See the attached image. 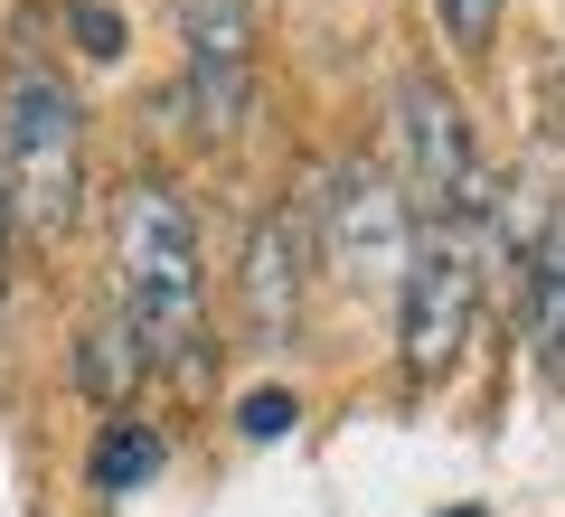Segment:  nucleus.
<instances>
[{
    "mask_svg": "<svg viewBox=\"0 0 565 517\" xmlns=\"http://www.w3.org/2000/svg\"><path fill=\"white\" fill-rule=\"evenodd\" d=\"M292 414H302V405L282 396V386H255V396L236 405V433L245 442H282V433H292Z\"/></svg>",
    "mask_w": 565,
    "mask_h": 517,
    "instance_id": "nucleus-12",
    "label": "nucleus"
},
{
    "mask_svg": "<svg viewBox=\"0 0 565 517\" xmlns=\"http://www.w3.org/2000/svg\"><path fill=\"white\" fill-rule=\"evenodd\" d=\"M311 198H282L274 217H255L236 263V292H245V338L255 348H292L302 338V301H311Z\"/></svg>",
    "mask_w": 565,
    "mask_h": 517,
    "instance_id": "nucleus-7",
    "label": "nucleus"
},
{
    "mask_svg": "<svg viewBox=\"0 0 565 517\" xmlns=\"http://www.w3.org/2000/svg\"><path fill=\"white\" fill-rule=\"evenodd\" d=\"M141 377H151V358H141L132 320H122V311H95V320L76 330V386H85V405H95V414H132Z\"/></svg>",
    "mask_w": 565,
    "mask_h": 517,
    "instance_id": "nucleus-8",
    "label": "nucleus"
},
{
    "mask_svg": "<svg viewBox=\"0 0 565 517\" xmlns=\"http://www.w3.org/2000/svg\"><path fill=\"white\" fill-rule=\"evenodd\" d=\"M434 10H444V39L462 47V57H481V47L500 39V10H509V0H434Z\"/></svg>",
    "mask_w": 565,
    "mask_h": 517,
    "instance_id": "nucleus-11",
    "label": "nucleus"
},
{
    "mask_svg": "<svg viewBox=\"0 0 565 517\" xmlns=\"http://www.w3.org/2000/svg\"><path fill=\"white\" fill-rule=\"evenodd\" d=\"M452 517H481V508H452Z\"/></svg>",
    "mask_w": 565,
    "mask_h": 517,
    "instance_id": "nucleus-15",
    "label": "nucleus"
},
{
    "mask_svg": "<svg viewBox=\"0 0 565 517\" xmlns=\"http://www.w3.org/2000/svg\"><path fill=\"white\" fill-rule=\"evenodd\" d=\"M0 189H10V217L39 245H66L85 217V114L66 95L57 66L20 57L0 85Z\"/></svg>",
    "mask_w": 565,
    "mask_h": 517,
    "instance_id": "nucleus-2",
    "label": "nucleus"
},
{
    "mask_svg": "<svg viewBox=\"0 0 565 517\" xmlns=\"http://www.w3.org/2000/svg\"><path fill=\"white\" fill-rule=\"evenodd\" d=\"M151 471H161V433L132 423V414H104V433H95V489L122 498V489H141Z\"/></svg>",
    "mask_w": 565,
    "mask_h": 517,
    "instance_id": "nucleus-10",
    "label": "nucleus"
},
{
    "mask_svg": "<svg viewBox=\"0 0 565 517\" xmlns=\"http://www.w3.org/2000/svg\"><path fill=\"white\" fill-rule=\"evenodd\" d=\"M405 245H415V217L377 160H340L311 180V255L321 263H340L349 282H396Z\"/></svg>",
    "mask_w": 565,
    "mask_h": 517,
    "instance_id": "nucleus-6",
    "label": "nucleus"
},
{
    "mask_svg": "<svg viewBox=\"0 0 565 517\" xmlns=\"http://www.w3.org/2000/svg\"><path fill=\"white\" fill-rule=\"evenodd\" d=\"M471 320H481V236L462 226H415L396 273V358L405 377H452L471 348Z\"/></svg>",
    "mask_w": 565,
    "mask_h": 517,
    "instance_id": "nucleus-4",
    "label": "nucleus"
},
{
    "mask_svg": "<svg viewBox=\"0 0 565 517\" xmlns=\"http://www.w3.org/2000/svg\"><path fill=\"white\" fill-rule=\"evenodd\" d=\"M527 358H537L546 386H565V226L527 263Z\"/></svg>",
    "mask_w": 565,
    "mask_h": 517,
    "instance_id": "nucleus-9",
    "label": "nucleus"
},
{
    "mask_svg": "<svg viewBox=\"0 0 565 517\" xmlns=\"http://www.w3.org/2000/svg\"><path fill=\"white\" fill-rule=\"evenodd\" d=\"M66 10H76V29H85V57H122V20H114V10H95V0H66Z\"/></svg>",
    "mask_w": 565,
    "mask_h": 517,
    "instance_id": "nucleus-13",
    "label": "nucleus"
},
{
    "mask_svg": "<svg viewBox=\"0 0 565 517\" xmlns=\"http://www.w3.org/2000/svg\"><path fill=\"white\" fill-rule=\"evenodd\" d=\"M180 20V104L207 151L245 132L255 114V0H170Z\"/></svg>",
    "mask_w": 565,
    "mask_h": 517,
    "instance_id": "nucleus-5",
    "label": "nucleus"
},
{
    "mask_svg": "<svg viewBox=\"0 0 565 517\" xmlns=\"http://www.w3.org/2000/svg\"><path fill=\"white\" fill-rule=\"evenodd\" d=\"M396 189L415 226H462V236L490 226V160L471 141V114L424 66L396 76Z\"/></svg>",
    "mask_w": 565,
    "mask_h": 517,
    "instance_id": "nucleus-3",
    "label": "nucleus"
},
{
    "mask_svg": "<svg viewBox=\"0 0 565 517\" xmlns=\"http://www.w3.org/2000/svg\"><path fill=\"white\" fill-rule=\"evenodd\" d=\"M114 311L132 320L151 367H170L180 386H207V367H217V348H207V255H199V217L170 180H132L114 198Z\"/></svg>",
    "mask_w": 565,
    "mask_h": 517,
    "instance_id": "nucleus-1",
    "label": "nucleus"
},
{
    "mask_svg": "<svg viewBox=\"0 0 565 517\" xmlns=\"http://www.w3.org/2000/svg\"><path fill=\"white\" fill-rule=\"evenodd\" d=\"M0 301H10V189H0Z\"/></svg>",
    "mask_w": 565,
    "mask_h": 517,
    "instance_id": "nucleus-14",
    "label": "nucleus"
}]
</instances>
